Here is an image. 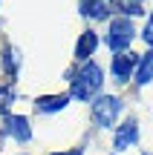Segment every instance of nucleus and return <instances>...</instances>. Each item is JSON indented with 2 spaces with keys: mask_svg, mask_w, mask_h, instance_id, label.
I'll return each instance as SVG.
<instances>
[{
  "mask_svg": "<svg viewBox=\"0 0 153 155\" xmlns=\"http://www.w3.org/2000/svg\"><path fill=\"white\" fill-rule=\"evenodd\" d=\"M69 98L75 101H96L104 86V69L96 61H84V66L69 78Z\"/></svg>",
  "mask_w": 153,
  "mask_h": 155,
  "instance_id": "f257e3e1",
  "label": "nucleus"
},
{
  "mask_svg": "<svg viewBox=\"0 0 153 155\" xmlns=\"http://www.w3.org/2000/svg\"><path fill=\"white\" fill-rule=\"evenodd\" d=\"M133 38H136V26H133L130 17L113 15L107 20V38H104V43H107L110 52H127L130 43H133Z\"/></svg>",
  "mask_w": 153,
  "mask_h": 155,
  "instance_id": "f03ea898",
  "label": "nucleus"
},
{
  "mask_svg": "<svg viewBox=\"0 0 153 155\" xmlns=\"http://www.w3.org/2000/svg\"><path fill=\"white\" fill-rule=\"evenodd\" d=\"M92 124L96 127H116V121H119L121 115V98H116V95H98L96 101H92Z\"/></svg>",
  "mask_w": 153,
  "mask_h": 155,
  "instance_id": "7ed1b4c3",
  "label": "nucleus"
},
{
  "mask_svg": "<svg viewBox=\"0 0 153 155\" xmlns=\"http://www.w3.org/2000/svg\"><path fill=\"white\" fill-rule=\"evenodd\" d=\"M136 69H139V55L133 49L116 52L113 61H110V75H113V81H119V83H124L127 78H133Z\"/></svg>",
  "mask_w": 153,
  "mask_h": 155,
  "instance_id": "20e7f679",
  "label": "nucleus"
},
{
  "mask_svg": "<svg viewBox=\"0 0 153 155\" xmlns=\"http://www.w3.org/2000/svg\"><path fill=\"white\" fill-rule=\"evenodd\" d=\"M136 144H139V121L136 118H127L124 124H119V129L113 135V150L116 152H127Z\"/></svg>",
  "mask_w": 153,
  "mask_h": 155,
  "instance_id": "39448f33",
  "label": "nucleus"
},
{
  "mask_svg": "<svg viewBox=\"0 0 153 155\" xmlns=\"http://www.w3.org/2000/svg\"><path fill=\"white\" fill-rule=\"evenodd\" d=\"M0 132L9 135V138H15L17 144H26V141L32 138V127H29V121L23 115H3Z\"/></svg>",
  "mask_w": 153,
  "mask_h": 155,
  "instance_id": "423d86ee",
  "label": "nucleus"
},
{
  "mask_svg": "<svg viewBox=\"0 0 153 155\" xmlns=\"http://www.w3.org/2000/svg\"><path fill=\"white\" fill-rule=\"evenodd\" d=\"M116 9V0H78V12L90 20H107Z\"/></svg>",
  "mask_w": 153,
  "mask_h": 155,
  "instance_id": "0eeeda50",
  "label": "nucleus"
},
{
  "mask_svg": "<svg viewBox=\"0 0 153 155\" xmlns=\"http://www.w3.org/2000/svg\"><path fill=\"white\" fill-rule=\"evenodd\" d=\"M69 104V95H43V98L35 101V112L38 115H52V112H61Z\"/></svg>",
  "mask_w": 153,
  "mask_h": 155,
  "instance_id": "6e6552de",
  "label": "nucleus"
},
{
  "mask_svg": "<svg viewBox=\"0 0 153 155\" xmlns=\"http://www.w3.org/2000/svg\"><path fill=\"white\" fill-rule=\"evenodd\" d=\"M98 43H101L98 35L87 29V32L78 38V43H75V58H78V61H92V52L98 49Z\"/></svg>",
  "mask_w": 153,
  "mask_h": 155,
  "instance_id": "1a4fd4ad",
  "label": "nucleus"
},
{
  "mask_svg": "<svg viewBox=\"0 0 153 155\" xmlns=\"http://www.w3.org/2000/svg\"><path fill=\"white\" fill-rule=\"evenodd\" d=\"M150 81H153V49L139 58V69H136V83L139 86H144Z\"/></svg>",
  "mask_w": 153,
  "mask_h": 155,
  "instance_id": "9d476101",
  "label": "nucleus"
},
{
  "mask_svg": "<svg viewBox=\"0 0 153 155\" xmlns=\"http://www.w3.org/2000/svg\"><path fill=\"white\" fill-rule=\"evenodd\" d=\"M116 9L124 17H136V15H144V0H116Z\"/></svg>",
  "mask_w": 153,
  "mask_h": 155,
  "instance_id": "9b49d317",
  "label": "nucleus"
},
{
  "mask_svg": "<svg viewBox=\"0 0 153 155\" xmlns=\"http://www.w3.org/2000/svg\"><path fill=\"white\" fill-rule=\"evenodd\" d=\"M12 101H15V92H12V86H0V115H9Z\"/></svg>",
  "mask_w": 153,
  "mask_h": 155,
  "instance_id": "f8f14e48",
  "label": "nucleus"
},
{
  "mask_svg": "<svg viewBox=\"0 0 153 155\" xmlns=\"http://www.w3.org/2000/svg\"><path fill=\"white\" fill-rule=\"evenodd\" d=\"M17 63H20L17 52L15 49H6V72H9V75H17Z\"/></svg>",
  "mask_w": 153,
  "mask_h": 155,
  "instance_id": "ddd939ff",
  "label": "nucleus"
},
{
  "mask_svg": "<svg viewBox=\"0 0 153 155\" xmlns=\"http://www.w3.org/2000/svg\"><path fill=\"white\" fill-rule=\"evenodd\" d=\"M142 40L153 49V15L148 17V23H144V32H142Z\"/></svg>",
  "mask_w": 153,
  "mask_h": 155,
  "instance_id": "4468645a",
  "label": "nucleus"
},
{
  "mask_svg": "<svg viewBox=\"0 0 153 155\" xmlns=\"http://www.w3.org/2000/svg\"><path fill=\"white\" fill-rule=\"evenodd\" d=\"M52 155H84V147H75V150H64V152H52Z\"/></svg>",
  "mask_w": 153,
  "mask_h": 155,
  "instance_id": "2eb2a0df",
  "label": "nucleus"
},
{
  "mask_svg": "<svg viewBox=\"0 0 153 155\" xmlns=\"http://www.w3.org/2000/svg\"><path fill=\"white\" fill-rule=\"evenodd\" d=\"M148 155H153V152H148Z\"/></svg>",
  "mask_w": 153,
  "mask_h": 155,
  "instance_id": "dca6fc26",
  "label": "nucleus"
}]
</instances>
